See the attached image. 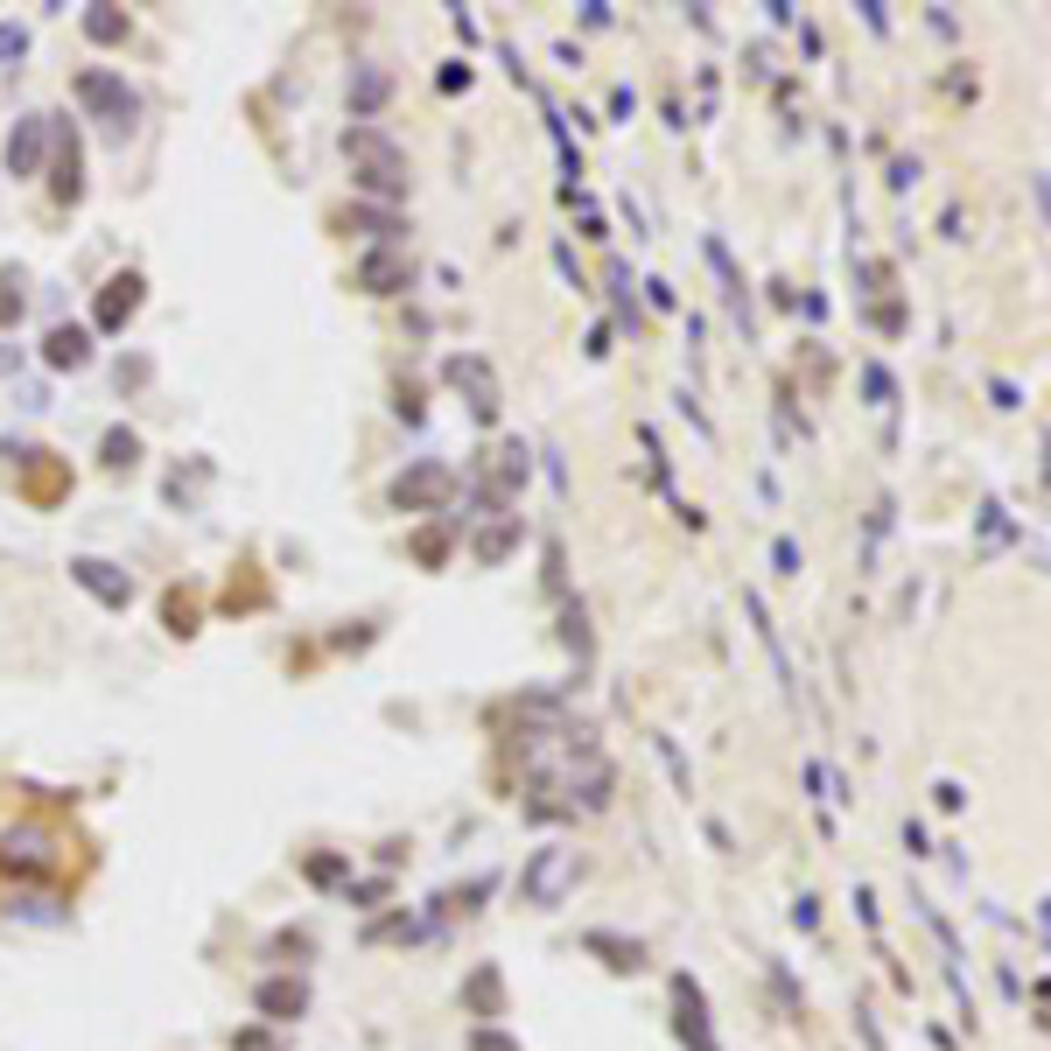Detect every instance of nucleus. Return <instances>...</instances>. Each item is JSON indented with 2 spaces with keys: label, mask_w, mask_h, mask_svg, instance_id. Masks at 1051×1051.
Wrapping results in <instances>:
<instances>
[{
  "label": "nucleus",
  "mask_w": 1051,
  "mask_h": 1051,
  "mask_svg": "<svg viewBox=\"0 0 1051 1051\" xmlns=\"http://www.w3.org/2000/svg\"><path fill=\"white\" fill-rule=\"evenodd\" d=\"M344 155H350V176H358L365 196H407V155L372 120L344 127Z\"/></svg>",
  "instance_id": "obj_1"
},
{
  "label": "nucleus",
  "mask_w": 1051,
  "mask_h": 1051,
  "mask_svg": "<svg viewBox=\"0 0 1051 1051\" xmlns=\"http://www.w3.org/2000/svg\"><path fill=\"white\" fill-rule=\"evenodd\" d=\"M575 876H582V856H575L569 841H547L540 856H533L526 870H519V897H526L533 911H554L561 897L575 891Z\"/></svg>",
  "instance_id": "obj_2"
},
{
  "label": "nucleus",
  "mask_w": 1051,
  "mask_h": 1051,
  "mask_svg": "<svg viewBox=\"0 0 1051 1051\" xmlns=\"http://www.w3.org/2000/svg\"><path fill=\"white\" fill-rule=\"evenodd\" d=\"M77 98L92 106V120L106 127V133H127L133 120H141V98L127 92V77H112V71H77Z\"/></svg>",
  "instance_id": "obj_3"
},
{
  "label": "nucleus",
  "mask_w": 1051,
  "mask_h": 1051,
  "mask_svg": "<svg viewBox=\"0 0 1051 1051\" xmlns=\"http://www.w3.org/2000/svg\"><path fill=\"white\" fill-rule=\"evenodd\" d=\"M449 491H456V470H449V463H414V470L393 483V505L399 512H442Z\"/></svg>",
  "instance_id": "obj_4"
},
{
  "label": "nucleus",
  "mask_w": 1051,
  "mask_h": 1051,
  "mask_svg": "<svg viewBox=\"0 0 1051 1051\" xmlns=\"http://www.w3.org/2000/svg\"><path fill=\"white\" fill-rule=\"evenodd\" d=\"M442 379H449L456 393H470V414H477V421H498V379H491V365H483V358L456 350V358L442 365Z\"/></svg>",
  "instance_id": "obj_5"
},
{
  "label": "nucleus",
  "mask_w": 1051,
  "mask_h": 1051,
  "mask_svg": "<svg viewBox=\"0 0 1051 1051\" xmlns=\"http://www.w3.org/2000/svg\"><path fill=\"white\" fill-rule=\"evenodd\" d=\"M673 1030H680V1044L688 1051H722L715 1044V1030H708V1003H701V981L694 975H673Z\"/></svg>",
  "instance_id": "obj_6"
},
{
  "label": "nucleus",
  "mask_w": 1051,
  "mask_h": 1051,
  "mask_svg": "<svg viewBox=\"0 0 1051 1051\" xmlns=\"http://www.w3.org/2000/svg\"><path fill=\"white\" fill-rule=\"evenodd\" d=\"M0 870L49 876V870H57V856H49V834H43V827H8V834H0Z\"/></svg>",
  "instance_id": "obj_7"
},
{
  "label": "nucleus",
  "mask_w": 1051,
  "mask_h": 1051,
  "mask_svg": "<svg viewBox=\"0 0 1051 1051\" xmlns=\"http://www.w3.org/2000/svg\"><path fill=\"white\" fill-rule=\"evenodd\" d=\"M407 280H414V260L393 253V246H379V253L358 260V288H365V295H399Z\"/></svg>",
  "instance_id": "obj_8"
},
{
  "label": "nucleus",
  "mask_w": 1051,
  "mask_h": 1051,
  "mask_svg": "<svg viewBox=\"0 0 1051 1051\" xmlns=\"http://www.w3.org/2000/svg\"><path fill=\"white\" fill-rule=\"evenodd\" d=\"M253 1010L266 1016V1024H288V1016H302V1010H309V981H295V975L260 981V989H253Z\"/></svg>",
  "instance_id": "obj_9"
},
{
  "label": "nucleus",
  "mask_w": 1051,
  "mask_h": 1051,
  "mask_svg": "<svg viewBox=\"0 0 1051 1051\" xmlns=\"http://www.w3.org/2000/svg\"><path fill=\"white\" fill-rule=\"evenodd\" d=\"M43 147H49V112H28V120H14V133H8V169H14V176H36Z\"/></svg>",
  "instance_id": "obj_10"
},
{
  "label": "nucleus",
  "mask_w": 1051,
  "mask_h": 1051,
  "mask_svg": "<svg viewBox=\"0 0 1051 1051\" xmlns=\"http://www.w3.org/2000/svg\"><path fill=\"white\" fill-rule=\"evenodd\" d=\"M71 575L85 582V589L98 596V604H112V610H127V596H133V582L112 569V561H98V554H85V561H71Z\"/></svg>",
  "instance_id": "obj_11"
},
{
  "label": "nucleus",
  "mask_w": 1051,
  "mask_h": 1051,
  "mask_svg": "<svg viewBox=\"0 0 1051 1051\" xmlns=\"http://www.w3.org/2000/svg\"><path fill=\"white\" fill-rule=\"evenodd\" d=\"M133 309H141V274H112L106 295H98V330H120Z\"/></svg>",
  "instance_id": "obj_12"
},
{
  "label": "nucleus",
  "mask_w": 1051,
  "mask_h": 1051,
  "mask_svg": "<svg viewBox=\"0 0 1051 1051\" xmlns=\"http://www.w3.org/2000/svg\"><path fill=\"white\" fill-rule=\"evenodd\" d=\"M43 358L57 365V372H77V365L92 358V337H85V330H77V323H57V330H49V337H43Z\"/></svg>",
  "instance_id": "obj_13"
},
{
  "label": "nucleus",
  "mask_w": 1051,
  "mask_h": 1051,
  "mask_svg": "<svg viewBox=\"0 0 1051 1051\" xmlns=\"http://www.w3.org/2000/svg\"><path fill=\"white\" fill-rule=\"evenodd\" d=\"M386 92H393V77L379 71V63H358V71H350V112H358V120H372V112L386 106Z\"/></svg>",
  "instance_id": "obj_14"
},
{
  "label": "nucleus",
  "mask_w": 1051,
  "mask_h": 1051,
  "mask_svg": "<svg viewBox=\"0 0 1051 1051\" xmlns=\"http://www.w3.org/2000/svg\"><path fill=\"white\" fill-rule=\"evenodd\" d=\"M463 1010L470 1016H505V981H498V967H477V975L463 981Z\"/></svg>",
  "instance_id": "obj_15"
},
{
  "label": "nucleus",
  "mask_w": 1051,
  "mask_h": 1051,
  "mask_svg": "<svg viewBox=\"0 0 1051 1051\" xmlns=\"http://www.w3.org/2000/svg\"><path fill=\"white\" fill-rule=\"evenodd\" d=\"M582 946H589V954H604V967H617V975H638V967H645V946H638V940H617V932H589Z\"/></svg>",
  "instance_id": "obj_16"
},
{
  "label": "nucleus",
  "mask_w": 1051,
  "mask_h": 1051,
  "mask_svg": "<svg viewBox=\"0 0 1051 1051\" xmlns=\"http://www.w3.org/2000/svg\"><path fill=\"white\" fill-rule=\"evenodd\" d=\"M57 196H63V204L85 196V169H77V141H71V133H63V155H57Z\"/></svg>",
  "instance_id": "obj_17"
},
{
  "label": "nucleus",
  "mask_w": 1051,
  "mask_h": 1051,
  "mask_svg": "<svg viewBox=\"0 0 1051 1051\" xmlns=\"http://www.w3.org/2000/svg\"><path fill=\"white\" fill-rule=\"evenodd\" d=\"M85 36L92 43H127V14L120 8H92L85 14Z\"/></svg>",
  "instance_id": "obj_18"
},
{
  "label": "nucleus",
  "mask_w": 1051,
  "mask_h": 1051,
  "mask_svg": "<svg viewBox=\"0 0 1051 1051\" xmlns=\"http://www.w3.org/2000/svg\"><path fill=\"white\" fill-rule=\"evenodd\" d=\"M512 540H519V512H512L505 526L483 533V540H477V561H505V547H512Z\"/></svg>",
  "instance_id": "obj_19"
},
{
  "label": "nucleus",
  "mask_w": 1051,
  "mask_h": 1051,
  "mask_svg": "<svg viewBox=\"0 0 1051 1051\" xmlns=\"http://www.w3.org/2000/svg\"><path fill=\"white\" fill-rule=\"evenodd\" d=\"M862 393H870V407H891V399H897V386H891L883 365H862Z\"/></svg>",
  "instance_id": "obj_20"
},
{
  "label": "nucleus",
  "mask_w": 1051,
  "mask_h": 1051,
  "mask_svg": "<svg viewBox=\"0 0 1051 1051\" xmlns=\"http://www.w3.org/2000/svg\"><path fill=\"white\" fill-rule=\"evenodd\" d=\"M133 456H141V442H133L127 428H112V435H106V463H112V470H133Z\"/></svg>",
  "instance_id": "obj_21"
},
{
  "label": "nucleus",
  "mask_w": 1051,
  "mask_h": 1051,
  "mask_svg": "<svg viewBox=\"0 0 1051 1051\" xmlns=\"http://www.w3.org/2000/svg\"><path fill=\"white\" fill-rule=\"evenodd\" d=\"M561 638L575 645V659H589V624H582V604H575L569 617H561Z\"/></svg>",
  "instance_id": "obj_22"
},
{
  "label": "nucleus",
  "mask_w": 1051,
  "mask_h": 1051,
  "mask_svg": "<svg viewBox=\"0 0 1051 1051\" xmlns=\"http://www.w3.org/2000/svg\"><path fill=\"white\" fill-rule=\"evenodd\" d=\"M14 315H22V280L0 274V323H14Z\"/></svg>",
  "instance_id": "obj_23"
},
{
  "label": "nucleus",
  "mask_w": 1051,
  "mask_h": 1051,
  "mask_svg": "<svg viewBox=\"0 0 1051 1051\" xmlns=\"http://www.w3.org/2000/svg\"><path fill=\"white\" fill-rule=\"evenodd\" d=\"M337 876H350L344 856H315V862H309V883H337Z\"/></svg>",
  "instance_id": "obj_24"
},
{
  "label": "nucleus",
  "mask_w": 1051,
  "mask_h": 1051,
  "mask_svg": "<svg viewBox=\"0 0 1051 1051\" xmlns=\"http://www.w3.org/2000/svg\"><path fill=\"white\" fill-rule=\"evenodd\" d=\"M981 540H1010V526H1003V505H981Z\"/></svg>",
  "instance_id": "obj_25"
},
{
  "label": "nucleus",
  "mask_w": 1051,
  "mask_h": 1051,
  "mask_svg": "<svg viewBox=\"0 0 1051 1051\" xmlns=\"http://www.w3.org/2000/svg\"><path fill=\"white\" fill-rule=\"evenodd\" d=\"M231 1051H280L266 1030H231Z\"/></svg>",
  "instance_id": "obj_26"
},
{
  "label": "nucleus",
  "mask_w": 1051,
  "mask_h": 1051,
  "mask_svg": "<svg viewBox=\"0 0 1051 1051\" xmlns=\"http://www.w3.org/2000/svg\"><path fill=\"white\" fill-rule=\"evenodd\" d=\"M22 49H28V36H22L14 22H0V63H8V57H22Z\"/></svg>",
  "instance_id": "obj_27"
},
{
  "label": "nucleus",
  "mask_w": 1051,
  "mask_h": 1051,
  "mask_svg": "<svg viewBox=\"0 0 1051 1051\" xmlns=\"http://www.w3.org/2000/svg\"><path fill=\"white\" fill-rule=\"evenodd\" d=\"M414 554H421V561H442V554H449V533H421V540H414Z\"/></svg>",
  "instance_id": "obj_28"
},
{
  "label": "nucleus",
  "mask_w": 1051,
  "mask_h": 1051,
  "mask_svg": "<svg viewBox=\"0 0 1051 1051\" xmlns=\"http://www.w3.org/2000/svg\"><path fill=\"white\" fill-rule=\"evenodd\" d=\"M772 561H778V575H799V547H792V540H778Z\"/></svg>",
  "instance_id": "obj_29"
},
{
  "label": "nucleus",
  "mask_w": 1051,
  "mask_h": 1051,
  "mask_svg": "<svg viewBox=\"0 0 1051 1051\" xmlns=\"http://www.w3.org/2000/svg\"><path fill=\"white\" fill-rule=\"evenodd\" d=\"M470 1051H519V1044H512V1038H498V1030H477V1038H470Z\"/></svg>",
  "instance_id": "obj_30"
}]
</instances>
